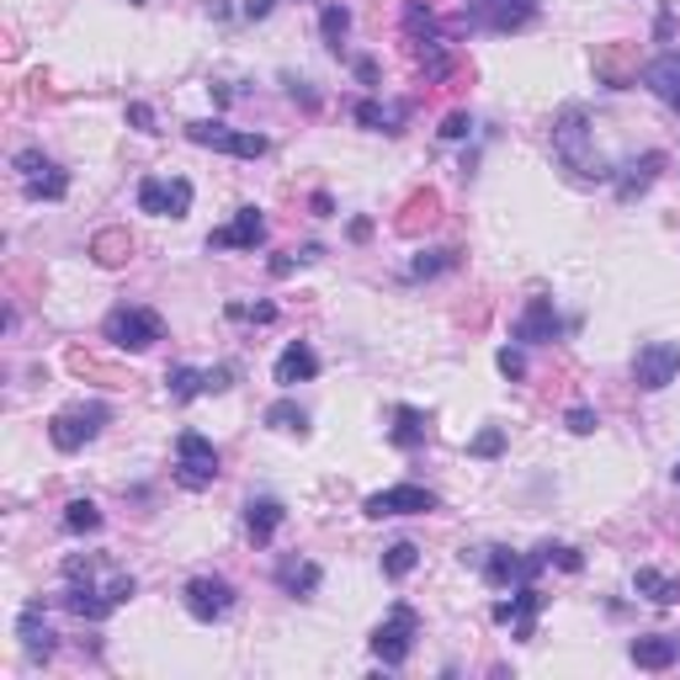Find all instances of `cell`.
I'll list each match as a JSON object with an SVG mask.
<instances>
[{
    "label": "cell",
    "instance_id": "cell-1",
    "mask_svg": "<svg viewBox=\"0 0 680 680\" xmlns=\"http://www.w3.org/2000/svg\"><path fill=\"white\" fill-rule=\"evenodd\" d=\"M133 590H139V580L128 574V569H112L107 559H64V611H74V617H86V622H107L112 611L122 607V601H133Z\"/></svg>",
    "mask_w": 680,
    "mask_h": 680
},
{
    "label": "cell",
    "instance_id": "cell-2",
    "mask_svg": "<svg viewBox=\"0 0 680 680\" xmlns=\"http://www.w3.org/2000/svg\"><path fill=\"white\" fill-rule=\"evenodd\" d=\"M553 154H559V166L574 176V181H607L611 170L601 166V154L590 144V118H584V107H563L559 122H553Z\"/></svg>",
    "mask_w": 680,
    "mask_h": 680
},
{
    "label": "cell",
    "instance_id": "cell-3",
    "mask_svg": "<svg viewBox=\"0 0 680 680\" xmlns=\"http://www.w3.org/2000/svg\"><path fill=\"white\" fill-rule=\"evenodd\" d=\"M101 336L112 340L118 351H149L154 340H166V319L154 314V309L128 303V309H112V314L101 319Z\"/></svg>",
    "mask_w": 680,
    "mask_h": 680
},
{
    "label": "cell",
    "instance_id": "cell-4",
    "mask_svg": "<svg viewBox=\"0 0 680 680\" xmlns=\"http://www.w3.org/2000/svg\"><path fill=\"white\" fill-rule=\"evenodd\" d=\"M219 479V447L197 431H181L176 441V484L181 489H208Z\"/></svg>",
    "mask_w": 680,
    "mask_h": 680
},
{
    "label": "cell",
    "instance_id": "cell-5",
    "mask_svg": "<svg viewBox=\"0 0 680 680\" xmlns=\"http://www.w3.org/2000/svg\"><path fill=\"white\" fill-rule=\"evenodd\" d=\"M11 166H17V181H22V192L32 202H59V197L70 192V176L53 166L49 154H38V149H22Z\"/></svg>",
    "mask_w": 680,
    "mask_h": 680
},
{
    "label": "cell",
    "instance_id": "cell-6",
    "mask_svg": "<svg viewBox=\"0 0 680 680\" xmlns=\"http://www.w3.org/2000/svg\"><path fill=\"white\" fill-rule=\"evenodd\" d=\"M414 638H420L414 607H393L389 617L378 622V632H372V654L383 659V664H404V659L414 654Z\"/></svg>",
    "mask_w": 680,
    "mask_h": 680
},
{
    "label": "cell",
    "instance_id": "cell-7",
    "mask_svg": "<svg viewBox=\"0 0 680 680\" xmlns=\"http://www.w3.org/2000/svg\"><path fill=\"white\" fill-rule=\"evenodd\" d=\"M187 139L202 149H219V154H234V160H261L267 154V133H244V128H229V122H192Z\"/></svg>",
    "mask_w": 680,
    "mask_h": 680
},
{
    "label": "cell",
    "instance_id": "cell-8",
    "mask_svg": "<svg viewBox=\"0 0 680 680\" xmlns=\"http://www.w3.org/2000/svg\"><path fill=\"white\" fill-rule=\"evenodd\" d=\"M680 372V346L676 340H649V346H638V357H632V383L638 389H670Z\"/></svg>",
    "mask_w": 680,
    "mask_h": 680
},
{
    "label": "cell",
    "instance_id": "cell-9",
    "mask_svg": "<svg viewBox=\"0 0 680 680\" xmlns=\"http://www.w3.org/2000/svg\"><path fill=\"white\" fill-rule=\"evenodd\" d=\"M101 426H107V404H74V410H59L49 420V441L59 452H80Z\"/></svg>",
    "mask_w": 680,
    "mask_h": 680
},
{
    "label": "cell",
    "instance_id": "cell-10",
    "mask_svg": "<svg viewBox=\"0 0 680 680\" xmlns=\"http://www.w3.org/2000/svg\"><path fill=\"white\" fill-rule=\"evenodd\" d=\"M139 208L154 213V219H187L192 213V181H181V176H144L139 181Z\"/></svg>",
    "mask_w": 680,
    "mask_h": 680
},
{
    "label": "cell",
    "instance_id": "cell-11",
    "mask_svg": "<svg viewBox=\"0 0 680 680\" xmlns=\"http://www.w3.org/2000/svg\"><path fill=\"white\" fill-rule=\"evenodd\" d=\"M468 22L484 27V32H521L537 22V0H473L468 6Z\"/></svg>",
    "mask_w": 680,
    "mask_h": 680
},
{
    "label": "cell",
    "instance_id": "cell-12",
    "mask_svg": "<svg viewBox=\"0 0 680 680\" xmlns=\"http://www.w3.org/2000/svg\"><path fill=\"white\" fill-rule=\"evenodd\" d=\"M362 510L372 521H383V516H426V510H437V494L420 484H393V489H378V494H367Z\"/></svg>",
    "mask_w": 680,
    "mask_h": 680
},
{
    "label": "cell",
    "instance_id": "cell-13",
    "mask_svg": "<svg viewBox=\"0 0 680 680\" xmlns=\"http://www.w3.org/2000/svg\"><path fill=\"white\" fill-rule=\"evenodd\" d=\"M181 601H187V611H192L197 622H223V617H229V607H234V590H229V580L197 574V580H187Z\"/></svg>",
    "mask_w": 680,
    "mask_h": 680
},
{
    "label": "cell",
    "instance_id": "cell-14",
    "mask_svg": "<svg viewBox=\"0 0 680 680\" xmlns=\"http://www.w3.org/2000/svg\"><path fill=\"white\" fill-rule=\"evenodd\" d=\"M229 378H234V367H208V372H197V367H170L166 389H170L176 404H192L197 393H223L229 389Z\"/></svg>",
    "mask_w": 680,
    "mask_h": 680
},
{
    "label": "cell",
    "instance_id": "cell-15",
    "mask_svg": "<svg viewBox=\"0 0 680 680\" xmlns=\"http://www.w3.org/2000/svg\"><path fill=\"white\" fill-rule=\"evenodd\" d=\"M261 240H267V219H261V208H240L223 229L208 234V250H256Z\"/></svg>",
    "mask_w": 680,
    "mask_h": 680
},
{
    "label": "cell",
    "instance_id": "cell-16",
    "mask_svg": "<svg viewBox=\"0 0 680 680\" xmlns=\"http://www.w3.org/2000/svg\"><path fill=\"white\" fill-rule=\"evenodd\" d=\"M563 319L559 309H553V298H532L527 309H521V319H516V340H527V346H542V340H559Z\"/></svg>",
    "mask_w": 680,
    "mask_h": 680
},
{
    "label": "cell",
    "instance_id": "cell-17",
    "mask_svg": "<svg viewBox=\"0 0 680 680\" xmlns=\"http://www.w3.org/2000/svg\"><path fill=\"white\" fill-rule=\"evenodd\" d=\"M319 372V357H314V346L309 340H292L288 351L277 357V367H271V378L282 383V389H292V383H309Z\"/></svg>",
    "mask_w": 680,
    "mask_h": 680
},
{
    "label": "cell",
    "instance_id": "cell-18",
    "mask_svg": "<svg viewBox=\"0 0 680 680\" xmlns=\"http://www.w3.org/2000/svg\"><path fill=\"white\" fill-rule=\"evenodd\" d=\"M628 654H632L638 670H670V664L680 659V643L670 638V632H649V638H632Z\"/></svg>",
    "mask_w": 680,
    "mask_h": 680
},
{
    "label": "cell",
    "instance_id": "cell-19",
    "mask_svg": "<svg viewBox=\"0 0 680 680\" xmlns=\"http://www.w3.org/2000/svg\"><path fill=\"white\" fill-rule=\"evenodd\" d=\"M537 611H542V596H537L532 584H521L510 601H500V607H494V622H510V628H516V638H532V617H537Z\"/></svg>",
    "mask_w": 680,
    "mask_h": 680
},
{
    "label": "cell",
    "instance_id": "cell-20",
    "mask_svg": "<svg viewBox=\"0 0 680 680\" xmlns=\"http://www.w3.org/2000/svg\"><path fill=\"white\" fill-rule=\"evenodd\" d=\"M17 638H22L27 659H49L53 654V632H49V622H43V601L22 607V617H17Z\"/></svg>",
    "mask_w": 680,
    "mask_h": 680
},
{
    "label": "cell",
    "instance_id": "cell-21",
    "mask_svg": "<svg viewBox=\"0 0 680 680\" xmlns=\"http://www.w3.org/2000/svg\"><path fill=\"white\" fill-rule=\"evenodd\" d=\"M643 86H649L664 107H676L680 112V53H659L654 64L643 70Z\"/></svg>",
    "mask_w": 680,
    "mask_h": 680
},
{
    "label": "cell",
    "instance_id": "cell-22",
    "mask_svg": "<svg viewBox=\"0 0 680 680\" xmlns=\"http://www.w3.org/2000/svg\"><path fill=\"white\" fill-rule=\"evenodd\" d=\"M282 516H288L282 500H250V506H244V532H250V542L267 548L271 537H277V527H282Z\"/></svg>",
    "mask_w": 680,
    "mask_h": 680
},
{
    "label": "cell",
    "instance_id": "cell-23",
    "mask_svg": "<svg viewBox=\"0 0 680 680\" xmlns=\"http://www.w3.org/2000/svg\"><path fill=\"white\" fill-rule=\"evenodd\" d=\"M277 584L288 590V596H314L319 590V563L314 559H288V563H277Z\"/></svg>",
    "mask_w": 680,
    "mask_h": 680
},
{
    "label": "cell",
    "instance_id": "cell-24",
    "mask_svg": "<svg viewBox=\"0 0 680 680\" xmlns=\"http://www.w3.org/2000/svg\"><path fill=\"white\" fill-rule=\"evenodd\" d=\"M389 441L399 447V452L426 447V414L410 410V404H399V410H393V426H389Z\"/></svg>",
    "mask_w": 680,
    "mask_h": 680
},
{
    "label": "cell",
    "instance_id": "cell-25",
    "mask_svg": "<svg viewBox=\"0 0 680 680\" xmlns=\"http://www.w3.org/2000/svg\"><path fill=\"white\" fill-rule=\"evenodd\" d=\"M632 590L649 596L654 607H676L680 601V580L676 574H659V569H638V574H632Z\"/></svg>",
    "mask_w": 680,
    "mask_h": 680
},
{
    "label": "cell",
    "instance_id": "cell-26",
    "mask_svg": "<svg viewBox=\"0 0 680 680\" xmlns=\"http://www.w3.org/2000/svg\"><path fill=\"white\" fill-rule=\"evenodd\" d=\"M659 166H664V154H643V160H632L628 166V176H617V197H622V202H632V197L638 192H649V181H654L659 176Z\"/></svg>",
    "mask_w": 680,
    "mask_h": 680
},
{
    "label": "cell",
    "instance_id": "cell-27",
    "mask_svg": "<svg viewBox=\"0 0 680 680\" xmlns=\"http://www.w3.org/2000/svg\"><path fill=\"white\" fill-rule=\"evenodd\" d=\"M91 256H97L101 267H122V261L133 256V240H128L122 229H101L97 240H91Z\"/></svg>",
    "mask_w": 680,
    "mask_h": 680
},
{
    "label": "cell",
    "instance_id": "cell-28",
    "mask_svg": "<svg viewBox=\"0 0 680 680\" xmlns=\"http://www.w3.org/2000/svg\"><path fill=\"white\" fill-rule=\"evenodd\" d=\"M97 527H101V510L91 506V500H70V506H64V532L86 537V532H97Z\"/></svg>",
    "mask_w": 680,
    "mask_h": 680
},
{
    "label": "cell",
    "instance_id": "cell-29",
    "mask_svg": "<svg viewBox=\"0 0 680 680\" xmlns=\"http://www.w3.org/2000/svg\"><path fill=\"white\" fill-rule=\"evenodd\" d=\"M267 426H271V431H298V437H303V426H309V414L298 410L292 399H277V404H271V410H267Z\"/></svg>",
    "mask_w": 680,
    "mask_h": 680
},
{
    "label": "cell",
    "instance_id": "cell-30",
    "mask_svg": "<svg viewBox=\"0 0 680 680\" xmlns=\"http://www.w3.org/2000/svg\"><path fill=\"white\" fill-rule=\"evenodd\" d=\"M414 563H420V548H414V542H393L389 553H383V574H389V580H404Z\"/></svg>",
    "mask_w": 680,
    "mask_h": 680
},
{
    "label": "cell",
    "instance_id": "cell-31",
    "mask_svg": "<svg viewBox=\"0 0 680 680\" xmlns=\"http://www.w3.org/2000/svg\"><path fill=\"white\" fill-rule=\"evenodd\" d=\"M319 32H324V43L340 49V38L351 32V11L346 6H324V17H319Z\"/></svg>",
    "mask_w": 680,
    "mask_h": 680
},
{
    "label": "cell",
    "instance_id": "cell-32",
    "mask_svg": "<svg viewBox=\"0 0 680 680\" xmlns=\"http://www.w3.org/2000/svg\"><path fill=\"white\" fill-rule=\"evenodd\" d=\"M404 27H410L414 43H441L437 22H431V11H420V0H410V6H404Z\"/></svg>",
    "mask_w": 680,
    "mask_h": 680
},
{
    "label": "cell",
    "instance_id": "cell-33",
    "mask_svg": "<svg viewBox=\"0 0 680 680\" xmlns=\"http://www.w3.org/2000/svg\"><path fill=\"white\" fill-rule=\"evenodd\" d=\"M458 267V256L452 250H431V256H420V261H410V277H437V271Z\"/></svg>",
    "mask_w": 680,
    "mask_h": 680
},
{
    "label": "cell",
    "instance_id": "cell-34",
    "mask_svg": "<svg viewBox=\"0 0 680 680\" xmlns=\"http://www.w3.org/2000/svg\"><path fill=\"white\" fill-rule=\"evenodd\" d=\"M500 447H506V431H500V426H489V431H479V437H473V447H468V452H473V458H494Z\"/></svg>",
    "mask_w": 680,
    "mask_h": 680
},
{
    "label": "cell",
    "instance_id": "cell-35",
    "mask_svg": "<svg viewBox=\"0 0 680 680\" xmlns=\"http://www.w3.org/2000/svg\"><path fill=\"white\" fill-rule=\"evenodd\" d=\"M596 426H601V420H596V410H584V404H574V410H569V431H574V437H590Z\"/></svg>",
    "mask_w": 680,
    "mask_h": 680
},
{
    "label": "cell",
    "instance_id": "cell-36",
    "mask_svg": "<svg viewBox=\"0 0 680 680\" xmlns=\"http://www.w3.org/2000/svg\"><path fill=\"white\" fill-rule=\"evenodd\" d=\"M229 319H256V324H267V319H277V309H271V303H256V309H244V303H229Z\"/></svg>",
    "mask_w": 680,
    "mask_h": 680
},
{
    "label": "cell",
    "instance_id": "cell-37",
    "mask_svg": "<svg viewBox=\"0 0 680 680\" xmlns=\"http://www.w3.org/2000/svg\"><path fill=\"white\" fill-rule=\"evenodd\" d=\"M468 128H473V118H468V112H452V118L441 122V139H468Z\"/></svg>",
    "mask_w": 680,
    "mask_h": 680
},
{
    "label": "cell",
    "instance_id": "cell-38",
    "mask_svg": "<svg viewBox=\"0 0 680 680\" xmlns=\"http://www.w3.org/2000/svg\"><path fill=\"white\" fill-rule=\"evenodd\" d=\"M357 122H362V128H383V122H389V112H383L378 101H362V107H357Z\"/></svg>",
    "mask_w": 680,
    "mask_h": 680
},
{
    "label": "cell",
    "instance_id": "cell-39",
    "mask_svg": "<svg viewBox=\"0 0 680 680\" xmlns=\"http://www.w3.org/2000/svg\"><path fill=\"white\" fill-rule=\"evenodd\" d=\"M494 362H500V372H506V378H527V362H521V351H500V357H494Z\"/></svg>",
    "mask_w": 680,
    "mask_h": 680
},
{
    "label": "cell",
    "instance_id": "cell-40",
    "mask_svg": "<svg viewBox=\"0 0 680 680\" xmlns=\"http://www.w3.org/2000/svg\"><path fill=\"white\" fill-rule=\"evenodd\" d=\"M128 122H133L139 133H154V112H149L144 101H133V107H128Z\"/></svg>",
    "mask_w": 680,
    "mask_h": 680
},
{
    "label": "cell",
    "instance_id": "cell-41",
    "mask_svg": "<svg viewBox=\"0 0 680 680\" xmlns=\"http://www.w3.org/2000/svg\"><path fill=\"white\" fill-rule=\"evenodd\" d=\"M271 11V0H244V17H250V22H256V17H267Z\"/></svg>",
    "mask_w": 680,
    "mask_h": 680
},
{
    "label": "cell",
    "instance_id": "cell-42",
    "mask_svg": "<svg viewBox=\"0 0 680 680\" xmlns=\"http://www.w3.org/2000/svg\"><path fill=\"white\" fill-rule=\"evenodd\" d=\"M676 484H680V462H676Z\"/></svg>",
    "mask_w": 680,
    "mask_h": 680
}]
</instances>
